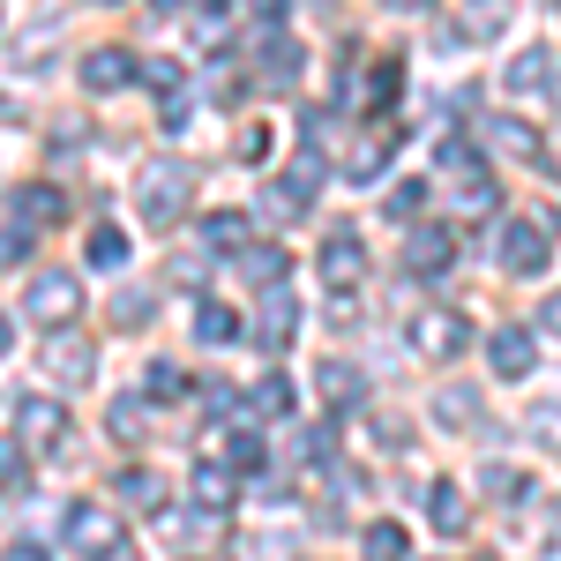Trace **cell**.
Wrapping results in <instances>:
<instances>
[{
  "label": "cell",
  "mask_w": 561,
  "mask_h": 561,
  "mask_svg": "<svg viewBox=\"0 0 561 561\" xmlns=\"http://www.w3.org/2000/svg\"><path fill=\"white\" fill-rule=\"evenodd\" d=\"M195 8H210V15H217V8H225V0H195Z\"/></svg>",
  "instance_id": "cell-49"
},
{
  "label": "cell",
  "mask_w": 561,
  "mask_h": 561,
  "mask_svg": "<svg viewBox=\"0 0 561 561\" xmlns=\"http://www.w3.org/2000/svg\"><path fill=\"white\" fill-rule=\"evenodd\" d=\"M479 486H486L494 502H517V494H531V486H524V472H510V465H486V472H479Z\"/></svg>",
  "instance_id": "cell-31"
},
{
  "label": "cell",
  "mask_w": 561,
  "mask_h": 561,
  "mask_svg": "<svg viewBox=\"0 0 561 561\" xmlns=\"http://www.w3.org/2000/svg\"><path fill=\"white\" fill-rule=\"evenodd\" d=\"M195 337H203V345H232V337H240V314L217 307V300H203L195 307Z\"/></svg>",
  "instance_id": "cell-20"
},
{
  "label": "cell",
  "mask_w": 561,
  "mask_h": 561,
  "mask_svg": "<svg viewBox=\"0 0 561 561\" xmlns=\"http://www.w3.org/2000/svg\"><path fill=\"white\" fill-rule=\"evenodd\" d=\"M397 83H404V68H397V60H382V68H375V83H367V105H389V98H397Z\"/></svg>",
  "instance_id": "cell-39"
},
{
  "label": "cell",
  "mask_w": 561,
  "mask_h": 561,
  "mask_svg": "<svg viewBox=\"0 0 561 561\" xmlns=\"http://www.w3.org/2000/svg\"><path fill=\"white\" fill-rule=\"evenodd\" d=\"M240 270L255 277L262 293H277L285 285V248H240Z\"/></svg>",
  "instance_id": "cell-23"
},
{
  "label": "cell",
  "mask_w": 561,
  "mask_h": 561,
  "mask_svg": "<svg viewBox=\"0 0 561 561\" xmlns=\"http://www.w3.org/2000/svg\"><path fill=\"white\" fill-rule=\"evenodd\" d=\"M187 195H195V173H187L180 158H150V165H142V180H135V203H142V217H150V225H173Z\"/></svg>",
  "instance_id": "cell-2"
},
{
  "label": "cell",
  "mask_w": 561,
  "mask_h": 561,
  "mask_svg": "<svg viewBox=\"0 0 561 561\" xmlns=\"http://www.w3.org/2000/svg\"><path fill=\"white\" fill-rule=\"evenodd\" d=\"M486 135H494L510 158H539V135L524 128V121H510V113H494V121H486Z\"/></svg>",
  "instance_id": "cell-26"
},
{
  "label": "cell",
  "mask_w": 561,
  "mask_h": 561,
  "mask_svg": "<svg viewBox=\"0 0 561 561\" xmlns=\"http://www.w3.org/2000/svg\"><path fill=\"white\" fill-rule=\"evenodd\" d=\"M8 345H15V322H0V352H8Z\"/></svg>",
  "instance_id": "cell-48"
},
{
  "label": "cell",
  "mask_w": 561,
  "mask_h": 561,
  "mask_svg": "<svg viewBox=\"0 0 561 561\" xmlns=\"http://www.w3.org/2000/svg\"><path fill=\"white\" fill-rule=\"evenodd\" d=\"M23 255H31V225H0V270H15Z\"/></svg>",
  "instance_id": "cell-36"
},
{
  "label": "cell",
  "mask_w": 561,
  "mask_h": 561,
  "mask_svg": "<svg viewBox=\"0 0 561 561\" xmlns=\"http://www.w3.org/2000/svg\"><path fill=\"white\" fill-rule=\"evenodd\" d=\"M486 359H494V375H502V382H524V375H531V359H539V345H531V330H524V322H502V330L486 337Z\"/></svg>",
  "instance_id": "cell-9"
},
{
  "label": "cell",
  "mask_w": 561,
  "mask_h": 561,
  "mask_svg": "<svg viewBox=\"0 0 561 561\" xmlns=\"http://www.w3.org/2000/svg\"><path fill=\"white\" fill-rule=\"evenodd\" d=\"M240 158H248V165H262V158H270V135L248 128V135H240Z\"/></svg>",
  "instance_id": "cell-43"
},
{
  "label": "cell",
  "mask_w": 561,
  "mask_h": 561,
  "mask_svg": "<svg viewBox=\"0 0 561 561\" xmlns=\"http://www.w3.org/2000/svg\"><path fill=\"white\" fill-rule=\"evenodd\" d=\"M434 420H449V427H472V420H479V397H472V389H442V397H434Z\"/></svg>",
  "instance_id": "cell-29"
},
{
  "label": "cell",
  "mask_w": 561,
  "mask_h": 561,
  "mask_svg": "<svg viewBox=\"0 0 561 561\" xmlns=\"http://www.w3.org/2000/svg\"><path fill=\"white\" fill-rule=\"evenodd\" d=\"M412 345L427 352V359H457V352L472 345V322L465 314H420L412 322Z\"/></svg>",
  "instance_id": "cell-10"
},
{
  "label": "cell",
  "mask_w": 561,
  "mask_h": 561,
  "mask_svg": "<svg viewBox=\"0 0 561 561\" xmlns=\"http://www.w3.org/2000/svg\"><path fill=\"white\" fill-rule=\"evenodd\" d=\"M90 367H98L90 337H76V330H53V345H45V375L76 389V382H90Z\"/></svg>",
  "instance_id": "cell-11"
},
{
  "label": "cell",
  "mask_w": 561,
  "mask_h": 561,
  "mask_svg": "<svg viewBox=\"0 0 561 561\" xmlns=\"http://www.w3.org/2000/svg\"><path fill=\"white\" fill-rule=\"evenodd\" d=\"M531 427H547V434H561V404H547V412H539V420H531Z\"/></svg>",
  "instance_id": "cell-45"
},
{
  "label": "cell",
  "mask_w": 561,
  "mask_h": 561,
  "mask_svg": "<svg viewBox=\"0 0 561 561\" xmlns=\"http://www.w3.org/2000/svg\"><path fill=\"white\" fill-rule=\"evenodd\" d=\"M60 539H68V554H83V561L128 554V547H121V510H105V502H76V510L60 517Z\"/></svg>",
  "instance_id": "cell-1"
},
{
  "label": "cell",
  "mask_w": 561,
  "mask_h": 561,
  "mask_svg": "<svg viewBox=\"0 0 561 561\" xmlns=\"http://www.w3.org/2000/svg\"><path fill=\"white\" fill-rule=\"evenodd\" d=\"M23 314H31V322H53V330H68V322L83 314V285H76L68 270H45V277H31V293H23Z\"/></svg>",
  "instance_id": "cell-3"
},
{
  "label": "cell",
  "mask_w": 561,
  "mask_h": 561,
  "mask_svg": "<svg viewBox=\"0 0 561 561\" xmlns=\"http://www.w3.org/2000/svg\"><path fill=\"white\" fill-rule=\"evenodd\" d=\"M293 330H300V307H293V293L277 285V293L262 300V314H255V345L262 352H285V345H293Z\"/></svg>",
  "instance_id": "cell-13"
},
{
  "label": "cell",
  "mask_w": 561,
  "mask_h": 561,
  "mask_svg": "<svg viewBox=\"0 0 561 561\" xmlns=\"http://www.w3.org/2000/svg\"><path fill=\"white\" fill-rule=\"evenodd\" d=\"M121 502L142 510V517H158V510H165V479L158 472H121Z\"/></svg>",
  "instance_id": "cell-18"
},
{
  "label": "cell",
  "mask_w": 561,
  "mask_h": 561,
  "mask_svg": "<svg viewBox=\"0 0 561 561\" xmlns=\"http://www.w3.org/2000/svg\"><path fill=\"white\" fill-rule=\"evenodd\" d=\"M142 76H150V90H165V98H180V68H173V60H150Z\"/></svg>",
  "instance_id": "cell-40"
},
{
  "label": "cell",
  "mask_w": 561,
  "mask_h": 561,
  "mask_svg": "<svg viewBox=\"0 0 561 561\" xmlns=\"http://www.w3.org/2000/svg\"><path fill=\"white\" fill-rule=\"evenodd\" d=\"M150 307H158L150 285H121V293H113V322H121V330H142V322H150Z\"/></svg>",
  "instance_id": "cell-24"
},
{
  "label": "cell",
  "mask_w": 561,
  "mask_h": 561,
  "mask_svg": "<svg viewBox=\"0 0 561 561\" xmlns=\"http://www.w3.org/2000/svg\"><path fill=\"white\" fill-rule=\"evenodd\" d=\"M285 8H293V0H248V15H255L262 31H277V23H285Z\"/></svg>",
  "instance_id": "cell-42"
},
{
  "label": "cell",
  "mask_w": 561,
  "mask_h": 561,
  "mask_svg": "<svg viewBox=\"0 0 561 561\" xmlns=\"http://www.w3.org/2000/svg\"><path fill=\"white\" fill-rule=\"evenodd\" d=\"M158 8H165V0H158Z\"/></svg>",
  "instance_id": "cell-51"
},
{
  "label": "cell",
  "mask_w": 561,
  "mask_h": 561,
  "mask_svg": "<svg viewBox=\"0 0 561 561\" xmlns=\"http://www.w3.org/2000/svg\"><path fill=\"white\" fill-rule=\"evenodd\" d=\"M449 262H457V232H449V225H412L404 270H412V277H449Z\"/></svg>",
  "instance_id": "cell-5"
},
{
  "label": "cell",
  "mask_w": 561,
  "mask_h": 561,
  "mask_svg": "<svg viewBox=\"0 0 561 561\" xmlns=\"http://www.w3.org/2000/svg\"><path fill=\"white\" fill-rule=\"evenodd\" d=\"M382 158H389V142H367V150H352V158H345V173L352 180H375V173H382Z\"/></svg>",
  "instance_id": "cell-38"
},
{
  "label": "cell",
  "mask_w": 561,
  "mask_h": 561,
  "mask_svg": "<svg viewBox=\"0 0 561 561\" xmlns=\"http://www.w3.org/2000/svg\"><path fill=\"white\" fill-rule=\"evenodd\" d=\"M314 382H322V404H330V412H352V404L367 397V389H359V375H352L345 359H322V375H314Z\"/></svg>",
  "instance_id": "cell-16"
},
{
  "label": "cell",
  "mask_w": 561,
  "mask_h": 561,
  "mask_svg": "<svg viewBox=\"0 0 561 561\" xmlns=\"http://www.w3.org/2000/svg\"><path fill=\"white\" fill-rule=\"evenodd\" d=\"M554 173H561V135H554Z\"/></svg>",
  "instance_id": "cell-50"
},
{
  "label": "cell",
  "mask_w": 561,
  "mask_h": 561,
  "mask_svg": "<svg viewBox=\"0 0 561 561\" xmlns=\"http://www.w3.org/2000/svg\"><path fill=\"white\" fill-rule=\"evenodd\" d=\"M389 8H397V15H427L434 0H389Z\"/></svg>",
  "instance_id": "cell-46"
},
{
  "label": "cell",
  "mask_w": 561,
  "mask_h": 561,
  "mask_svg": "<svg viewBox=\"0 0 561 561\" xmlns=\"http://www.w3.org/2000/svg\"><path fill=\"white\" fill-rule=\"evenodd\" d=\"M404 547H412L404 524H367V531H359V554L367 561H404Z\"/></svg>",
  "instance_id": "cell-22"
},
{
  "label": "cell",
  "mask_w": 561,
  "mask_h": 561,
  "mask_svg": "<svg viewBox=\"0 0 561 561\" xmlns=\"http://www.w3.org/2000/svg\"><path fill=\"white\" fill-rule=\"evenodd\" d=\"M262 76H270L277 90H293V83H300V45H293V38H270V45H262Z\"/></svg>",
  "instance_id": "cell-19"
},
{
  "label": "cell",
  "mask_w": 561,
  "mask_h": 561,
  "mask_svg": "<svg viewBox=\"0 0 561 561\" xmlns=\"http://www.w3.org/2000/svg\"><path fill=\"white\" fill-rule=\"evenodd\" d=\"M15 442H23V449H60V442H68V412H60L53 397H23V404H15Z\"/></svg>",
  "instance_id": "cell-6"
},
{
  "label": "cell",
  "mask_w": 561,
  "mask_h": 561,
  "mask_svg": "<svg viewBox=\"0 0 561 561\" xmlns=\"http://www.w3.org/2000/svg\"><path fill=\"white\" fill-rule=\"evenodd\" d=\"M547 240H554V217H517V225L502 232V270L531 277V270L547 262Z\"/></svg>",
  "instance_id": "cell-4"
},
{
  "label": "cell",
  "mask_w": 561,
  "mask_h": 561,
  "mask_svg": "<svg viewBox=\"0 0 561 561\" xmlns=\"http://www.w3.org/2000/svg\"><path fill=\"white\" fill-rule=\"evenodd\" d=\"M90 262L98 270H128V232L121 225H90Z\"/></svg>",
  "instance_id": "cell-25"
},
{
  "label": "cell",
  "mask_w": 561,
  "mask_h": 561,
  "mask_svg": "<svg viewBox=\"0 0 561 561\" xmlns=\"http://www.w3.org/2000/svg\"><path fill=\"white\" fill-rule=\"evenodd\" d=\"M300 465H337V434H330V427H307L300 434Z\"/></svg>",
  "instance_id": "cell-32"
},
{
  "label": "cell",
  "mask_w": 561,
  "mask_h": 561,
  "mask_svg": "<svg viewBox=\"0 0 561 561\" xmlns=\"http://www.w3.org/2000/svg\"><path fill=\"white\" fill-rule=\"evenodd\" d=\"M472 38H502V0H486L472 15Z\"/></svg>",
  "instance_id": "cell-41"
},
{
  "label": "cell",
  "mask_w": 561,
  "mask_h": 561,
  "mask_svg": "<svg viewBox=\"0 0 561 561\" xmlns=\"http://www.w3.org/2000/svg\"><path fill=\"white\" fill-rule=\"evenodd\" d=\"M203 240H210L217 255H240V248H248V217H203Z\"/></svg>",
  "instance_id": "cell-27"
},
{
  "label": "cell",
  "mask_w": 561,
  "mask_h": 561,
  "mask_svg": "<svg viewBox=\"0 0 561 561\" xmlns=\"http://www.w3.org/2000/svg\"><path fill=\"white\" fill-rule=\"evenodd\" d=\"M248 412H255V420H285V412H293V382H285V375H262L255 397H248Z\"/></svg>",
  "instance_id": "cell-21"
},
{
  "label": "cell",
  "mask_w": 561,
  "mask_h": 561,
  "mask_svg": "<svg viewBox=\"0 0 561 561\" xmlns=\"http://www.w3.org/2000/svg\"><path fill=\"white\" fill-rule=\"evenodd\" d=\"M510 90L517 98H547L554 90V53H517L510 60Z\"/></svg>",
  "instance_id": "cell-15"
},
{
  "label": "cell",
  "mask_w": 561,
  "mask_h": 561,
  "mask_svg": "<svg viewBox=\"0 0 561 561\" xmlns=\"http://www.w3.org/2000/svg\"><path fill=\"white\" fill-rule=\"evenodd\" d=\"M314 187H322V158L307 150V158H293V165H285V180H277L262 203H270V217H300L307 203H314Z\"/></svg>",
  "instance_id": "cell-7"
},
{
  "label": "cell",
  "mask_w": 561,
  "mask_h": 561,
  "mask_svg": "<svg viewBox=\"0 0 561 561\" xmlns=\"http://www.w3.org/2000/svg\"><path fill=\"white\" fill-rule=\"evenodd\" d=\"M187 486H195V502H203V510H232V494H240V479L225 472V465H195V479H187Z\"/></svg>",
  "instance_id": "cell-17"
},
{
  "label": "cell",
  "mask_w": 561,
  "mask_h": 561,
  "mask_svg": "<svg viewBox=\"0 0 561 561\" xmlns=\"http://www.w3.org/2000/svg\"><path fill=\"white\" fill-rule=\"evenodd\" d=\"M150 397H158V404H173V397H187V375H180L173 359H158V367H150Z\"/></svg>",
  "instance_id": "cell-33"
},
{
  "label": "cell",
  "mask_w": 561,
  "mask_h": 561,
  "mask_svg": "<svg viewBox=\"0 0 561 561\" xmlns=\"http://www.w3.org/2000/svg\"><path fill=\"white\" fill-rule=\"evenodd\" d=\"M539 322H547V330L561 337V293H547V307H539Z\"/></svg>",
  "instance_id": "cell-44"
},
{
  "label": "cell",
  "mask_w": 561,
  "mask_h": 561,
  "mask_svg": "<svg viewBox=\"0 0 561 561\" xmlns=\"http://www.w3.org/2000/svg\"><path fill=\"white\" fill-rule=\"evenodd\" d=\"M142 420H150V412H142V397H121V404L105 412V427H113V434H142Z\"/></svg>",
  "instance_id": "cell-35"
},
{
  "label": "cell",
  "mask_w": 561,
  "mask_h": 561,
  "mask_svg": "<svg viewBox=\"0 0 561 561\" xmlns=\"http://www.w3.org/2000/svg\"><path fill=\"white\" fill-rule=\"evenodd\" d=\"M225 457H232V472H262V442H255V434H232Z\"/></svg>",
  "instance_id": "cell-37"
},
{
  "label": "cell",
  "mask_w": 561,
  "mask_h": 561,
  "mask_svg": "<svg viewBox=\"0 0 561 561\" xmlns=\"http://www.w3.org/2000/svg\"><path fill=\"white\" fill-rule=\"evenodd\" d=\"M427 524L442 531V539H465V524H472V510H465V486L434 479V486H427Z\"/></svg>",
  "instance_id": "cell-14"
},
{
  "label": "cell",
  "mask_w": 561,
  "mask_h": 561,
  "mask_svg": "<svg viewBox=\"0 0 561 561\" xmlns=\"http://www.w3.org/2000/svg\"><path fill=\"white\" fill-rule=\"evenodd\" d=\"M53 217H60V195L53 187H23L15 195V225H53Z\"/></svg>",
  "instance_id": "cell-28"
},
{
  "label": "cell",
  "mask_w": 561,
  "mask_h": 561,
  "mask_svg": "<svg viewBox=\"0 0 561 561\" xmlns=\"http://www.w3.org/2000/svg\"><path fill=\"white\" fill-rule=\"evenodd\" d=\"M0 486H8V494H23V486H31V465H23V449H15V442H0Z\"/></svg>",
  "instance_id": "cell-34"
},
{
  "label": "cell",
  "mask_w": 561,
  "mask_h": 561,
  "mask_svg": "<svg viewBox=\"0 0 561 561\" xmlns=\"http://www.w3.org/2000/svg\"><path fill=\"white\" fill-rule=\"evenodd\" d=\"M8 561H45V554L38 547H8Z\"/></svg>",
  "instance_id": "cell-47"
},
{
  "label": "cell",
  "mask_w": 561,
  "mask_h": 561,
  "mask_svg": "<svg viewBox=\"0 0 561 561\" xmlns=\"http://www.w3.org/2000/svg\"><path fill=\"white\" fill-rule=\"evenodd\" d=\"M420 203H427V180H397V187H389V203H382V210L397 217V225H412V217H420Z\"/></svg>",
  "instance_id": "cell-30"
},
{
  "label": "cell",
  "mask_w": 561,
  "mask_h": 561,
  "mask_svg": "<svg viewBox=\"0 0 561 561\" xmlns=\"http://www.w3.org/2000/svg\"><path fill=\"white\" fill-rule=\"evenodd\" d=\"M135 76H142V60H135V53H121V45H98V53L83 60V83L98 90V98H113V90H128Z\"/></svg>",
  "instance_id": "cell-12"
},
{
  "label": "cell",
  "mask_w": 561,
  "mask_h": 561,
  "mask_svg": "<svg viewBox=\"0 0 561 561\" xmlns=\"http://www.w3.org/2000/svg\"><path fill=\"white\" fill-rule=\"evenodd\" d=\"M322 277H330L337 293H352V285L367 277V240H359L352 225H337V232L322 240Z\"/></svg>",
  "instance_id": "cell-8"
}]
</instances>
